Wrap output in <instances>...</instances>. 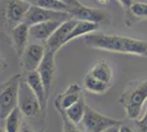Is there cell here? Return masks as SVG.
<instances>
[{
    "instance_id": "1",
    "label": "cell",
    "mask_w": 147,
    "mask_h": 132,
    "mask_svg": "<svg viewBox=\"0 0 147 132\" xmlns=\"http://www.w3.org/2000/svg\"><path fill=\"white\" fill-rule=\"evenodd\" d=\"M85 44L93 50H101L113 53H122L137 56H147V42L140 39L104 34V33H92L87 34Z\"/></svg>"
},
{
    "instance_id": "2",
    "label": "cell",
    "mask_w": 147,
    "mask_h": 132,
    "mask_svg": "<svg viewBox=\"0 0 147 132\" xmlns=\"http://www.w3.org/2000/svg\"><path fill=\"white\" fill-rule=\"evenodd\" d=\"M146 101L147 79L131 83L120 97V102L124 108L127 118L133 121L140 119Z\"/></svg>"
},
{
    "instance_id": "3",
    "label": "cell",
    "mask_w": 147,
    "mask_h": 132,
    "mask_svg": "<svg viewBox=\"0 0 147 132\" xmlns=\"http://www.w3.org/2000/svg\"><path fill=\"white\" fill-rule=\"evenodd\" d=\"M22 74H17L12 76L10 79L1 86V94H0V109L1 119L5 120L6 117L12 111L13 109L18 107L19 101V89L20 84L22 81Z\"/></svg>"
},
{
    "instance_id": "4",
    "label": "cell",
    "mask_w": 147,
    "mask_h": 132,
    "mask_svg": "<svg viewBox=\"0 0 147 132\" xmlns=\"http://www.w3.org/2000/svg\"><path fill=\"white\" fill-rule=\"evenodd\" d=\"M18 107L20 108L23 116L28 118H34L38 116L40 111H42V107H41L37 96L29 86L25 78H22L21 84H20Z\"/></svg>"
},
{
    "instance_id": "5",
    "label": "cell",
    "mask_w": 147,
    "mask_h": 132,
    "mask_svg": "<svg viewBox=\"0 0 147 132\" xmlns=\"http://www.w3.org/2000/svg\"><path fill=\"white\" fill-rule=\"evenodd\" d=\"M31 6L32 5L26 0H5V6H3L5 20L10 31L14 26L24 21L25 16Z\"/></svg>"
},
{
    "instance_id": "6",
    "label": "cell",
    "mask_w": 147,
    "mask_h": 132,
    "mask_svg": "<svg viewBox=\"0 0 147 132\" xmlns=\"http://www.w3.org/2000/svg\"><path fill=\"white\" fill-rule=\"evenodd\" d=\"M80 123H81L85 132H102L105 129H108L109 127L120 125L122 122L120 120L104 116L102 113L98 112L94 109L87 106L85 117Z\"/></svg>"
},
{
    "instance_id": "7",
    "label": "cell",
    "mask_w": 147,
    "mask_h": 132,
    "mask_svg": "<svg viewBox=\"0 0 147 132\" xmlns=\"http://www.w3.org/2000/svg\"><path fill=\"white\" fill-rule=\"evenodd\" d=\"M73 17L68 12H64V11H55V10H49V9H45L42 7L37 6H31L29 11L26 13L24 18L25 24L29 26L33 24H36L40 22H44V21H49V20H61V21H66L68 19H71Z\"/></svg>"
},
{
    "instance_id": "8",
    "label": "cell",
    "mask_w": 147,
    "mask_h": 132,
    "mask_svg": "<svg viewBox=\"0 0 147 132\" xmlns=\"http://www.w3.org/2000/svg\"><path fill=\"white\" fill-rule=\"evenodd\" d=\"M46 53V46L45 44L40 42L37 43H29L24 50L23 54L20 56L21 64L23 66L25 73L37 70L38 66L41 65L44 58V55Z\"/></svg>"
},
{
    "instance_id": "9",
    "label": "cell",
    "mask_w": 147,
    "mask_h": 132,
    "mask_svg": "<svg viewBox=\"0 0 147 132\" xmlns=\"http://www.w3.org/2000/svg\"><path fill=\"white\" fill-rule=\"evenodd\" d=\"M77 22H78V20L75 19V18H71V19H68L66 21H64L56 29V31L51 35V38L46 41V43H45L46 50L56 53L65 44H67L68 35L70 34V32L74 29V26L77 24Z\"/></svg>"
},
{
    "instance_id": "10",
    "label": "cell",
    "mask_w": 147,
    "mask_h": 132,
    "mask_svg": "<svg viewBox=\"0 0 147 132\" xmlns=\"http://www.w3.org/2000/svg\"><path fill=\"white\" fill-rule=\"evenodd\" d=\"M69 14L77 20H84V21H90L94 23H109L110 22V16L107 11L101 9H94L86 6L80 7H71L69 10Z\"/></svg>"
},
{
    "instance_id": "11",
    "label": "cell",
    "mask_w": 147,
    "mask_h": 132,
    "mask_svg": "<svg viewBox=\"0 0 147 132\" xmlns=\"http://www.w3.org/2000/svg\"><path fill=\"white\" fill-rule=\"evenodd\" d=\"M55 54L52 51L46 50V53L44 55V58L42 61L41 65L38 66L37 72L41 76L42 81L44 83V86L46 89V93L49 95L51 94L52 86L55 79V73H56V64H55Z\"/></svg>"
},
{
    "instance_id": "12",
    "label": "cell",
    "mask_w": 147,
    "mask_h": 132,
    "mask_svg": "<svg viewBox=\"0 0 147 132\" xmlns=\"http://www.w3.org/2000/svg\"><path fill=\"white\" fill-rule=\"evenodd\" d=\"M61 20H49L33 24L29 29L30 39L37 41L40 43H46V41L51 38V35L56 31V29L63 23Z\"/></svg>"
},
{
    "instance_id": "13",
    "label": "cell",
    "mask_w": 147,
    "mask_h": 132,
    "mask_svg": "<svg viewBox=\"0 0 147 132\" xmlns=\"http://www.w3.org/2000/svg\"><path fill=\"white\" fill-rule=\"evenodd\" d=\"M82 88L79 84L74 83L70 84L65 91H63L56 97L54 105L57 110H66L70 106H73L75 102L79 100V98L82 96Z\"/></svg>"
},
{
    "instance_id": "14",
    "label": "cell",
    "mask_w": 147,
    "mask_h": 132,
    "mask_svg": "<svg viewBox=\"0 0 147 132\" xmlns=\"http://www.w3.org/2000/svg\"><path fill=\"white\" fill-rule=\"evenodd\" d=\"M25 81L29 84V86L32 88V90L34 91V94L37 96L38 101H40V104H41V107H42V111H45V109L47 107L49 95L46 93L44 83H43V81H42L40 74H38V72H37V70H34V72H29V73H26Z\"/></svg>"
},
{
    "instance_id": "15",
    "label": "cell",
    "mask_w": 147,
    "mask_h": 132,
    "mask_svg": "<svg viewBox=\"0 0 147 132\" xmlns=\"http://www.w3.org/2000/svg\"><path fill=\"white\" fill-rule=\"evenodd\" d=\"M29 29H30V26L25 24L24 22H22L17 26H14L11 30L13 47H14V51L17 52L19 57L23 54L26 46L29 45V39H30Z\"/></svg>"
},
{
    "instance_id": "16",
    "label": "cell",
    "mask_w": 147,
    "mask_h": 132,
    "mask_svg": "<svg viewBox=\"0 0 147 132\" xmlns=\"http://www.w3.org/2000/svg\"><path fill=\"white\" fill-rule=\"evenodd\" d=\"M144 19H147V3L145 2H134L127 10H125L124 23L126 26H132Z\"/></svg>"
},
{
    "instance_id": "17",
    "label": "cell",
    "mask_w": 147,
    "mask_h": 132,
    "mask_svg": "<svg viewBox=\"0 0 147 132\" xmlns=\"http://www.w3.org/2000/svg\"><path fill=\"white\" fill-rule=\"evenodd\" d=\"M82 83H84V87L86 88L88 91H90V93L96 95L105 94L111 87L110 84H107V83L100 81L99 78L94 77L89 72L84 77V82Z\"/></svg>"
},
{
    "instance_id": "18",
    "label": "cell",
    "mask_w": 147,
    "mask_h": 132,
    "mask_svg": "<svg viewBox=\"0 0 147 132\" xmlns=\"http://www.w3.org/2000/svg\"><path fill=\"white\" fill-rule=\"evenodd\" d=\"M99 29L98 23L94 22H90V21H84V20H78L77 24L74 26V29L71 30L70 34L67 38V43L73 41L75 39L79 38L81 35H87L90 34L91 32L97 31Z\"/></svg>"
},
{
    "instance_id": "19",
    "label": "cell",
    "mask_w": 147,
    "mask_h": 132,
    "mask_svg": "<svg viewBox=\"0 0 147 132\" xmlns=\"http://www.w3.org/2000/svg\"><path fill=\"white\" fill-rule=\"evenodd\" d=\"M89 73L92 74L94 77L99 78L100 81L112 85L113 72H112V68H111V66L109 65L108 62H105V61H100L98 63H96L94 66L89 70Z\"/></svg>"
},
{
    "instance_id": "20",
    "label": "cell",
    "mask_w": 147,
    "mask_h": 132,
    "mask_svg": "<svg viewBox=\"0 0 147 132\" xmlns=\"http://www.w3.org/2000/svg\"><path fill=\"white\" fill-rule=\"evenodd\" d=\"M22 116L23 113L21 112L20 108L17 107L13 109L11 112L6 117L5 121V131L6 132H20L22 128Z\"/></svg>"
},
{
    "instance_id": "21",
    "label": "cell",
    "mask_w": 147,
    "mask_h": 132,
    "mask_svg": "<svg viewBox=\"0 0 147 132\" xmlns=\"http://www.w3.org/2000/svg\"><path fill=\"white\" fill-rule=\"evenodd\" d=\"M86 109L87 106L86 104H85L84 95H82L79 98V100L77 101V102H75L73 106H70L68 109H66L65 112H66V114H67V117L69 119L78 125L84 119L85 113H86Z\"/></svg>"
},
{
    "instance_id": "22",
    "label": "cell",
    "mask_w": 147,
    "mask_h": 132,
    "mask_svg": "<svg viewBox=\"0 0 147 132\" xmlns=\"http://www.w3.org/2000/svg\"><path fill=\"white\" fill-rule=\"evenodd\" d=\"M31 5L37 7H42L45 9H49V10H55V11H64V12H68L71 9V7L58 1V0H32Z\"/></svg>"
},
{
    "instance_id": "23",
    "label": "cell",
    "mask_w": 147,
    "mask_h": 132,
    "mask_svg": "<svg viewBox=\"0 0 147 132\" xmlns=\"http://www.w3.org/2000/svg\"><path fill=\"white\" fill-rule=\"evenodd\" d=\"M61 114V122H63V132H81L79 128L77 127V123L69 119L65 110H57Z\"/></svg>"
},
{
    "instance_id": "24",
    "label": "cell",
    "mask_w": 147,
    "mask_h": 132,
    "mask_svg": "<svg viewBox=\"0 0 147 132\" xmlns=\"http://www.w3.org/2000/svg\"><path fill=\"white\" fill-rule=\"evenodd\" d=\"M135 125H136V128H137V131L138 132H147V109L144 116L140 118L138 120L134 121Z\"/></svg>"
},
{
    "instance_id": "25",
    "label": "cell",
    "mask_w": 147,
    "mask_h": 132,
    "mask_svg": "<svg viewBox=\"0 0 147 132\" xmlns=\"http://www.w3.org/2000/svg\"><path fill=\"white\" fill-rule=\"evenodd\" d=\"M58 1H61L64 3H66L70 7H80L82 6V3L80 2L79 0H58Z\"/></svg>"
},
{
    "instance_id": "26",
    "label": "cell",
    "mask_w": 147,
    "mask_h": 132,
    "mask_svg": "<svg viewBox=\"0 0 147 132\" xmlns=\"http://www.w3.org/2000/svg\"><path fill=\"white\" fill-rule=\"evenodd\" d=\"M117 1H119V3L121 5V7H122L124 10H127L129 7L134 3L133 0H117Z\"/></svg>"
},
{
    "instance_id": "27",
    "label": "cell",
    "mask_w": 147,
    "mask_h": 132,
    "mask_svg": "<svg viewBox=\"0 0 147 132\" xmlns=\"http://www.w3.org/2000/svg\"><path fill=\"white\" fill-rule=\"evenodd\" d=\"M122 123H123V122H122ZM122 123H120V125H114V126L109 127L108 129H105V130H104V131H102V132H120V126H121Z\"/></svg>"
},
{
    "instance_id": "28",
    "label": "cell",
    "mask_w": 147,
    "mask_h": 132,
    "mask_svg": "<svg viewBox=\"0 0 147 132\" xmlns=\"http://www.w3.org/2000/svg\"><path fill=\"white\" fill-rule=\"evenodd\" d=\"M20 132H35L32 128H31L28 123H25L23 122V125H22V128H21V131Z\"/></svg>"
},
{
    "instance_id": "29",
    "label": "cell",
    "mask_w": 147,
    "mask_h": 132,
    "mask_svg": "<svg viewBox=\"0 0 147 132\" xmlns=\"http://www.w3.org/2000/svg\"><path fill=\"white\" fill-rule=\"evenodd\" d=\"M120 132H134L129 126H126V125H124L122 123L121 126H120Z\"/></svg>"
},
{
    "instance_id": "30",
    "label": "cell",
    "mask_w": 147,
    "mask_h": 132,
    "mask_svg": "<svg viewBox=\"0 0 147 132\" xmlns=\"http://www.w3.org/2000/svg\"><path fill=\"white\" fill-rule=\"evenodd\" d=\"M97 2L101 3V5H108L110 2V0H97Z\"/></svg>"
},
{
    "instance_id": "31",
    "label": "cell",
    "mask_w": 147,
    "mask_h": 132,
    "mask_svg": "<svg viewBox=\"0 0 147 132\" xmlns=\"http://www.w3.org/2000/svg\"><path fill=\"white\" fill-rule=\"evenodd\" d=\"M26 1H29V2H30V3H31V2H32V0H26Z\"/></svg>"
}]
</instances>
